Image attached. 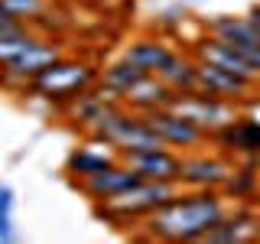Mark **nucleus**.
<instances>
[{"instance_id":"obj_1","label":"nucleus","mask_w":260,"mask_h":244,"mask_svg":"<svg viewBox=\"0 0 260 244\" xmlns=\"http://www.w3.org/2000/svg\"><path fill=\"white\" fill-rule=\"evenodd\" d=\"M228 215V202L218 189L179 192L162 208L146 215L143 241H205V234Z\"/></svg>"},{"instance_id":"obj_19","label":"nucleus","mask_w":260,"mask_h":244,"mask_svg":"<svg viewBox=\"0 0 260 244\" xmlns=\"http://www.w3.org/2000/svg\"><path fill=\"white\" fill-rule=\"evenodd\" d=\"M156 75L166 81L169 88H173L176 95H192L199 92V62L189 59V55L182 52H173V59H169Z\"/></svg>"},{"instance_id":"obj_12","label":"nucleus","mask_w":260,"mask_h":244,"mask_svg":"<svg viewBox=\"0 0 260 244\" xmlns=\"http://www.w3.org/2000/svg\"><path fill=\"white\" fill-rule=\"evenodd\" d=\"M211 140H215L218 146H224L228 153L260 160V117H247V114H241V117L231 120L228 127L215 130Z\"/></svg>"},{"instance_id":"obj_24","label":"nucleus","mask_w":260,"mask_h":244,"mask_svg":"<svg viewBox=\"0 0 260 244\" xmlns=\"http://www.w3.org/2000/svg\"><path fill=\"white\" fill-rule=\"evenodd\" d=\"M13 202H16L13 189L7 182H0V211H13Z\"/></svg>"},{"instance_id":"obj_21","label":"nucleus","mask_w":260,"mask_h":244,"mask_svg":"<svg viewBox=\"0 0 260 244\" xmlns=\"http://www.w3.org/2000/svg\"><path fill=\"white\" fill-rule=\"evenodd\" d=\"M143 75H146L143 69H137L134 62L120 59V62H114V65H108V69H104V78H101V81H104V85H108L117 98H124Z\"/></svg>"},{"instance_id":"obj_26","label":"nucleus","mask_w":260,"mask_h":244,"mask_svg":"<svg viewBox=\"0 0 260 244\" xmlns=\"http://www.w3.org/2000/svg\"><path fill=\"white\" fill-rule=\"evenodd\" d=\"M247 16H250V20H254L257 26H260V4H254V7H250V13H247Z\"/></svg>"},{"instance_id":"obj_14","label":"nucleus","mask_w":260,"mask_h":244,"mask_svg":"<svg viewBox=\"0 0 260 244\" xmlns=\"http://www.w3.org/2000/svg\"><path fill=\"white\" fill-rule=\"evenodd\" d=\"M120 160L127 166H134L143 179H176L182 173V153L173 146H162V150H143V153H120Z\"/></svg>"},{"instance_id":"obj_2","label":"nucleus","mask_w":260,"mask_h":244,"mask_svg":"<svg viewBox=\"0 0 260 244\" xmlns=\"http://www.w3.org/2000/svg\"><path fill=\"white\" fill-rule=\"evenodd\" d=\"M182 189L185 186L176 182V179H140V182L130 186L127 192L98 202V218H104V222H111V225H134L137 218H146L156 208H162Z\"/></svg>"},{"instance_id":"obj_3","label":"nucleus","mask_w":260,"mask_h":244,"mask_svg":"<svg viewBox=\"0 0 260 244\" xmlns=\"http://www.w3.org/2000/svg\"><path fill=\"white\" fill-rule=\"evenodd\" d=\"M98 81V69L91 62H72V59H62L52 62L46 72H39L36 78L26 85V92H32L36 98H43L49 104H62L69 108L78 95H85Z\"/></svg>"},{"instance_id":"obj_18","label":"nucleus","mask_w":260,"mask_h":244,"mask_svg":"<svg viewBox=\"0 0 260 244\" xmlns=\"http://www.w3.org/2000/svg\"><path fill=\"white\" fill-rule=\"evenodd\" d=\"M173 52H176V49H169L162 39H137V43H130L124 49V55H120V59L134 62L137 69L146 72V75H156L162 65L173 59Z\"/></svg>"},{"instance_id":"obj_16","label":"nucleus","mask_w":260,"mask_h":244,"mask_svg":"<svg viewBox=\"0 0 260 244\" xmlns=\"http://www.w3.org/2000/svg\"><path fill=\"white\" fill-rule=\"evenodd\" d=\"M260 238V215L250 208L228 211L211 231L205 234V241L211 244H244V241H257Z\"/></svg>"},{"instance_id":"obj_23","label":"nucleus","mask_w":260,"mask_h":244,"mask_svg":"<svg viewBox=\"0 0 260 244\" xmlns=\"http://www.w3.org/2000/svg\"><path fill=\"white\" fill-rule=\"evenodd\" d=\"M16 241V225H13V211H0V244Z\"/></svg>"},{"instance_id":"obj_25","label":"nucleus","mask_w":260,"mask_h":244,"mask_svg":"<svg viewBox=\"0 0 260 244\" xmlns=\"http://www.w3.org/2000/svg\"><path fill=\"white\" fill-rule=\"evenodd\" d=\"M13 20H16V16H13L10 10H7L4 4H0V26H7V23H13Z\"/></svg>"},{"instance_id":"obj_22","label":"nucleus","mask_w":260,"mask_h":244,"mask_svg":"<svg viewBox=\"0 0 260 244\" xmlns=\"http://www.w3.org/2000/svg\"><path fill=\"white\" fill-rule=\"evenodd\" d=\"M0 4L23 23H36L39 16L49 10V0H0Z\"/></svg>"},{"instance_id":"obj_10","label":"nucleus","mask_w":260,"mask_h":244,"mask_svg":"<svg viewBox=\"0 0 260 244\" xmlns=\"http://www.w3.org/2000/svg\"><path fill=\"white\" fill-rule=\"evenodd\" d=\"M114 108H120V98H117V95H114L111 88L101 81L98 88L91 85L85 95H78V98H75V101H72L65 111H69V120H72L75 127L91 130L98 120H104Z\"/></svg>"},{"instance_id":"obj_4","label":"nucleus","mask_w":260,"mask_h":244,"mask_svg":"<svg viewBox=\"0 0 260 244\" xmlns=\"http://www.w3.org/2000/svg\"><path fill=\"white\" fill-rule=\"evenodd\" d=\"M169 108L182 117H189L192 124H199L205 134L211 137L215 130L228 127L231 120L241 117V101H231V98H218V95H205V92H192V95H176L169 101Z\"/></svg>"},{"instance_id":"obj_9","label":"nucleus","mask_w":260,"mask_h":244,"mask_svg":"<svg viewBox=\"0 0 260 244\" xmlns=\"http://www.w3.org/2000/svg\"><path fill=\"white\" fill-rule=\"evenodd\" d=\"M140 173H137L134 166H127L124 160L120 163H114V166H108V169H101V173H94V176H88V179H78V189H81V195H88V199L94 202H104V199H114V195H120V192H127L130 186H137L140 182Z\"/></svg>"},{"instance_id":"obj_13","label":"nucleus","mask_w":260,"mask_h":244,"mask_svg":"<svg viewBox=\"0 0 260 244\" xmlns=\"http://www.w3.org/2000/svg\"><path fill=\"white\" fill-rule=\"evenodd\" d=\"M195 62H199V59H195ZM254 88H260V85H254V81H247L241 75H234V72L218 69V65H211V62H199V92L218 95V98H231V101L244 104Z\"/></svg>"},{"instance_id":"obj_17","label":"nucleus","mask_w":260,"mask_h":244,"mask_svg":"<svg viewBox=\"0 0 260 244\" xmlns=\"http://www.w3.org/2000/svg\"><path fill=\"white\" fill-rule=\"evenodd\" d=\"M173 98H176V92L159 75H143L124 98H120V104L130 108V111H137V114H146V111H156V108H169Z\"/></svg>"},{"instance_id":"obj_5","label":"nucleus","mask_w":260,"mask_h":244,"mask_svg":"<svg viewBox=\"0 0 260 244\" xmlns=\"http://www.w3.org/2000/svg\"><path fill=\"white\" fill-rule=\"evenodd\" d=\"M59 59H62V46L52 43V39H39V43L29 46L20 59H13L10 65H0V85L10 88V92H26L29 81Z\"/></svg>"},{"instance_id":"obj_7","label":"nucleus","mask_w":260,"mask_h":244,"mask_svg":"<svg viewBox=\"0 0 260 244\" xmlns=\"http://www.w3.org/2000/svg\"><path fill=\"white\" fill-rule=\"evenodd\" d=\"M238 173L231 160L221 157H208V153H192V157H182V173H179V182L185 189H218V186H228Z\"/></svg>"},{"instance_id":"obj_6","label":"nucleus","mask_w":260,"mask_h":244,"mask_svg":"<svg viewBox=\"0 0 260 244\" xmlns=\"http://www.w3.org/2000/svg\"><path fill=\"white\" fill-rule=\"evenodd\" d=\"M143 117H146V124L156 130L162 140H166V146H173V150H195V146L208 143V134H205V130H202L199 124H192L189 117L176 114L173 108L146 111Z\"/></svg>"},{"instance_id":"obj_8","label":"nucleus","mask_w":260,"mask_h":244,"mask_svg":"<svg viewBox=\"0 0 260 244\" xmlns=\"http://www.w3.org/2000/svg\"><path fill=\"white\" fill-rule=\"evenodd\" d=\"M195 59H199V62H211V65H218V69L234 72V75H241V78L260 85V72L250 65L247 55H244L241 49H234L231 43H224V39L211 36V33H208L205 39H199V43H195Z\"/></svg>"},{"instance_id":"obj_15","label":"nucleus","mask_w":260,"mask_h":244,"mask_svg":"<svg viewBox=\"0 0 260 244\" xmlns=\"http://www.w3.org/2000/svg\"><path fill=\"white\" fill-rule=\"evenodd\" d=\"M114 163H120V153L114 150L111 143H104V140H91V143L75 146V150L69 153V160H65V173L78 182V179H88V176L101 173V169L114 166Z\"/></svg>"},{"instance_id":"obj_20","label":"nucleus","mask_w":260,"mask_h":244,"mask_svg":"<svg viewBox=\"0 0 260 244\" xmlns=\"http://www.w3.org/2000/svg\"><path fill=\"white\" fill-rule=\"evenodd\" d=\"M39 39L43 36L23 20H13V23H7V26H0V65H10L13 59H20V55L26 52L29 46H36Z\"/></svg>"},{"instance_id":"obj_11","label":"nucleus","mask_w":260,"mask_h":244,"mask_svg":"<svg viewBox=\"0 0 260 244\" xmlns=\"http://www.w3.org/2000/svg\"><path fill=\"white\" fill-rule=\"evenodd\" d=\"M205 29L211 36L224 39V43H231L234 49H241L244 55L250 52H260V26L250 16H231V13H221V16H211L205 23Z\"/></svg>"}]
</instances>
